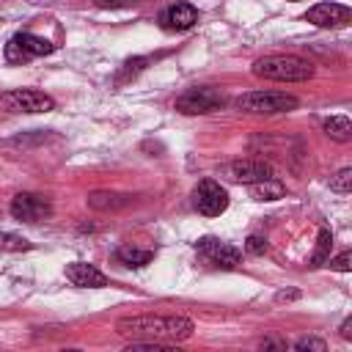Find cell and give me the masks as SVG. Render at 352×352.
Wrapping results in <instances>:
<instances>
[{"mask_svg":"<svg viewBox=\"0 0 352 352\" xmlns=\"http://www.w3.org/2000/svg\"><path fill=\"white\" fill-rule=\"evenodd\" d=\"M195 324L179 314H138L121 316L116 322V333L132 341H157V344H179L192 336Z\"/></svg>","mask_w":352,"mask_h":352,"instance_id":"6da1fadb","label":"cell"},{"mask_svg":"<svg viewBox=\"0 0 352 352\" xmlns=\"http://www.w3.org/2000/svg\"><path fill=\"white\" fill-rule=\"evenodd\" d=\"M250 72L261 80H278V82H302L314 77V63L300 55H264L253 60Z\"/></svg>","mask_w":352,"mask_h":352,"instance_id":"7a4b0ae2","label":"cell"},{"mask_svg":"<svg viewBox=\"0 0 352 352\" xmlns=\"http://www.w3.org/2000/svg\"><path fill=\"white\" fill-rule=\"evenodd\" d=\"M297 104L300 99L286 91H248L234 99V107L248 116H278V113L294 110Z\"/></svg>","mask_w":352,"mask_h":352,"instance_id":"3957f363","label":"cell"},{"mask_svg":"<svg viewBox=\"0 0 352 352\" xmlns=\"http://www.w3.org/2000/svg\"><path fill=\"white\" fill-rule=\"evenodd\" d=\"M195 253L206 267H214V270H236L242 261V253L217 236H201L195 242Z\"/></svg>","mask_w":352,"mask_h":352,"instance_id":"277c9868","label":"cell"},{"mask_svg":"<svg viewBox=\"0 0 352 352\" xmlns=\"http://www.w3.org/2000/svg\"><path fill=\"white\" fill-rule=\"evenodd\" d=\"M0 107L11 113H50L55 110V99L36 88H14L0 94Z\"/></svg>","mask_w":352,"mask_h":352,"instance_id":"5b68a950","label":"cell"},{"mask_svg":"<svg viewBox=\"0 0 352 352\" xmlns=\"http://www.w3.org/2000/svg\"><path fill=\"white\" fill-rule=\"evenodd\" d=\"M223 104H226V96L212 85L190 88L176 99V110L184 113V116H206V113L220 110Z\"/></svg>","mask_w":352,"mask_h":352,"instance_id":"8992f818","label":"cell"},{"mask_svg":"<svg viewBox=\"0 0 352 352\" xmlns=\"http://www.w3.org/2000/svg\"><path fill=\"white\" fill-rule=\"evenodd\" d=\"M50 52H55V44L41 38V36H33V33H16L6 44V60L8 63H28V60L50 55Z\"/></svg>","mask_w":352,"mask_h":352,"instance_id":"52a82bcc","label":"cell"},{"mask_svg":"<svg viewBox=\"0 0 352 352\" xmlns=\"http://www.w3.org/2000/svg\"><path fill=\"white\" fill-rule=\"evenodd\" d=\"M192 206L206 217H217L228 209V192H226V187H220V182L204 179L192 190Z\"/></svg>","mask_w":352,"mask_h":352,"instance_id":"ba28073f","label":"cell"},{"mask_svg":"<svg viewBox=\"0 0 352 352\" xmlns=\"http://www.w3.org/2000/svg\"><path fill=\"white\" fill-rule=\"evenodd\" d=\"M11 214L19 223H41L52 214V204L36 192H16L11 198Z\"/></svg>","mask_w":352,"mask_h":352,"instance_id":"9c48e42d","label":"cell"},{"mask_svg":"<svg viewBox=\"0 0 352 352\" xmlns=\"http://www.w3.org/2000/svg\"><path fill=\"white\" fill-rule=\"evenodd\" d=\"M349 19H352V8L344 3H316L305 14V22L316 28H344L349 25Z\"/></svg>","mask_w":352,"mask_h":352,"instance_id":"30bf717a","label":"cell"},{"mask_svg":"<svg viewBox=\"0 0 352 352\" xmlns=\"http://www.w3.org/2000/svg\"><path fill=\"white\" fill-rule=\"evenodd\" d=\"M226 170L234 182H242V184H253V182H264V179L275 176L272 165L264 160H234Z\"/></svg>","mask_w":352,"mask_h":352,"instance_id":"8fae6325","label":"cell"},{"mask_svg":"<svg viewBox=\"0 0 352 352\" xmlns=\"http://www.w3.org/2000/svg\"><path fill=\"white\" fill-rule=\"evenodd\" d=\"M63 275H66V280H69L72 286H77V289H102V286H107V275H104L99 267L85 264V261H72V264H66Z\"/></svg>","mask_w":352,"mask_h":352,"instance_id":"7c38bea8","label":"cell"},{"mask_svg":"<svg viewBox=\"0 0 352 352\" xmlns=\"http://www.w3.org/2000/svg\"><path fill=\"white\" fill-rule=\"evenodd\" d=\"M160 22L165 30H190L198 22V11L190 3H173L160 14Z\"/></svg>","mask_w":352,"mask_h":352,"instance_id":"4fadbf2b","label":"cell"},{"mask_svg":"<svg viewBox=\"0 0 352 352\" xmlns=\"http://www.w3.org/2000/svg\"><path fill=\"white\" fill-rule=\"evenodd\" d=\"M283 192H286V184L275 176L250 184V198L253 201H278V198H283Z\"/></svg>","mask_w":352,"mask_h":352,"instance_id":"5bb4252c","label":"cell"},{"mask_svg":"<svg viewBox=\"0 0 352 352\" xmlns=\"http://www.w3.org/2000/svg\"><path fill=\"white\" fill-rule=\"evenodd\" d=\"M116 258L124 264V267H146L151 258H154V250H146V248H135V245H121L116 250Z\"/></svg>","mask_w":352,"mask_h":352,"instance_id":"9a60e30c","label":"cell"},{"mask_svg":"<svg viewBox=\"0 0 352 352\" xmlns=\"http://www.w3.org/2000/svg\"><path fill=\"white\" fill-rule=\"evenodd\" d=\"M324 132H327V138H333L338 143H349L352 140V121L346 116H330L324 121Z\"/></svg>","mask_w":352,"mask_h":352,"instance_id":"2e32d148","label":"cell"},{"mask_svg":"<svg viewBox=\"0 0 352 352\" xmlns=\"http://www.w3.org/2000/svg\"><path fill=\"white\" fill-rule=\"evenodd\" d=\"M126 204H129V195H118V192L96 190L88 195V206H94V209H121Z\"/></svg>","mask_w":352,"mask_h":352,"instance_id":"e0dca14e","label":"cell"},{"mask_svg":"<svg viewBox=\"0 0 352 352\" xmlns=\"http://www.w3.org/2000/svg\"><path fill=\"white\" fill-rule=\"evenodd\" d=\"M330 248H333V234H330V228H319V234H316V250H314L308 267H314V270H316V267H324L327 258H330Z\"/></svg>","mask_w":352,"mask_h":352,"instance_id":"ac0fdd59","label":"cell"},{"mask_svg":"<svg viewBox=\"0 0 352 352\" xmlns=\"http://www.w3.org/2000/svg\"><path fill=\"white\" fill-rule=\"evenodd\" d=\"M148 66V58H129V60H124V66H121V72L116 74V82L118 85H124L126 80H132V77H138L143 69Z\"/></svg>","mask_w":352,"mask_h":352,"instance_id":"d6986e66","label":"cell"},{"mask_svg":"<svg viewBox=\"0 0 352 352\" xmlns=\"http://www.w3.org/2000/svg\"><path fill=\"white\" fill-rule=\"evenodd\" d=\"M30 248H33V245H30L25 236L0 231V250H14V253H19V250H30Z\"/></svg>","mask_w":352,"mask_h":352,"instance_id":"ffe728a7","label":"cell"},{"mask_svg":"<svg viewBox=\"0 0 352 352\" xmlns=\"http://www.w3.org/2000/svg\"><path fill=\"white\" fill-rule=\"evenodd\" d=\"M330 190H333V192H349V190H352V168H341V170L330 179Z\"/></svg>","mask_w":352,"mask_h":352,"instance_id":"44dd1931","label":"cell"},{"mask_svg":"<svg viewBox=\"0 0 352 352\" xmlns=\"http://www.w3.org/2000/svg\"><path fill=\"white\" fill-rule=\"evenodd\" d=\"M327 264H330V270H336V272H349V270H352V253L344 250V253H338L336 258H327Z\"/></svg>","mask_w":352,"mask_h":352,"instance_id":"7402d4cb","label":"cell"},{"mask_svg":"<svg viewBox=\"0 0 352 352\" xmlns=\"http://www.w3.org/2000/svg\"><path fill=\"white\" fill-rule=\"evenodd\" d=\"M294 349H300V352H305V349H314V352H324L327 349V344L322 341V338H297L294 341Z\"/></svg>","mask_w":352,"mask_h":352,"instance_id":"603a6c76","label":"cell"},{"mask_svg":"<svg viewBox=\"0 0 352 352\" xmlns=\"http://www.w3.org/2000/svg\"><path fill=\"white\" fill-rule=\"evenodd\" d=\"M245 250H248L250 256H261V253L267 250V239H264V236L250 234V236H248V242H245Z\"/></svg>","mask_w":352,"mask_h":352,"instance_id":"cb8c5ba5","label":"cell"},{"mask_svg":"<svg viewBox=\"0 0 352 352\" xmlns=\"http://www.w3.org/2000/svg\"><path fill=\"white\" fill-rule=\"evenodd\" d=\"M99 8H124V6H129V3H135V0H94Z\"/></svg>","mask_w":352,"mask_h":352,"instance_id":"d4e9b609","label":"cell"},{"mask_svg":"<svg viewBox=\"0 0 352 352\" xmlns=\"http://www.w3.org/2000/svg\"><path fill=\"white\" fill-rule=\"evenodd\" d=\"M289 344L286 341H278V338H264L261 341V349H286Z\"/></svg>","mask_w":352,"mask_h":352,"instance_id":"484cf974","label":"cell"},{"mask_svg":"<svg viewBox=\"0 0 352 352\" xmlns=\"http://www.w3.org/2000/svg\"><path fill=\"white\" fill-rule=\"evenodd\" d=\"M297 297H300V292H294V289H292V292H278V294H275V300H278V302H286V300H297Z\"/></svg>","mask_w":352,"mask_h":352,"instance_id":"4316f807","label":"cell"},{"mask_svg":"<svg viewBox=\"0 0 352 352\" xmlns=\"http://www.w3.org/2000/svg\"><path fill=\"white\" fill-rule=\"evenodd\" d=\"M341 338H344V341H352V319H344V324H341Z\"/></svg>","mask_w":352,"mask_h":352,"instance_id":"83f0119b","label":"cell"},{"mask_svg":"<svg viewBox=\"0 0 352 352\" xmlns=\"http://www.w3.org/2000/svg\"><path fill=\"white\" fill-rule=\"evenodd\" d=\"M292 3H294V0H292Z\"/></svg>","mask_w":352,"mask_h":352,"instance_id":"f1b7e54d","label":"cell"}]
</instances>
